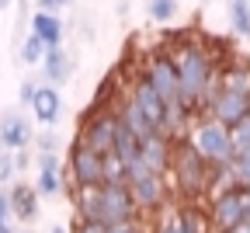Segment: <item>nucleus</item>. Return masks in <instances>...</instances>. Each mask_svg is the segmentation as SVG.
<instances>
[{
  "label": "nucleus",
  "instance_id": "obj_4",
  "mask_svg": "<svg viewBox=\"0 0 250 233\" xmlns=\"http://www.w3.org/2000/svg\"><path fill=\"white\" fill-rule=\"evenodd\" d=\"M115 136H118V112L108 108V105H98L90 101V108L83 112L80 118V129H77V140L83 146H90L94 153H115Z\"/></svg>",
  "mask_w": 250,
  "mask_h": 233
},
{
  "label": "nucleus",
  "instance_id": "obj_28",
  "mask_svg": "<svg viewBox=\"0 0 250 233\" xmlns=\"http://www.w3.org/2000/svg\"><path fill=\"white\" fill-rule=\"evenodd\" d=\"M73 233H108V226H104V223H94V219L77 216V219H73Z\"/></svg>",
  "mask_w": 250,
  "mask_h": 233
},
{
  "label": "nucleus",
  "instance_id": "obj_30",
  "mask_svg": "<svg viewBox=\"0 0 250 233\" xmlns=\"http://www.w3.org/2000/svg\"><path fill=\"white\" fill-rule=\"evenodd\" d=\"M14 171H18V160H14L11 153H0V185L11 181V178H14Z\"/></svg>",
  "mask_w": 250,
  "mask_h": 233
},
{
  "label": "nucleus",
  "instance_id": "obj_31",
  "mask_svg": "<svg viewBox=\"0 0 250 233\" xmlns=\"http://www.w3.org/2000/svg\"><path fill=\"white\" fill-rule=\"evenodd\" d=\"M59 140H56V132H42V136H35V150L39 153H56Z\"/></svg>",
  "mask_w": 250,
  "mask_h": 233
},
{
  "label": "nucleus",
  "instance_id": "obj_14",
  "mask_svg": "<svg viewBox=\"0 0 250 233\" xmlns=\"http://www.w3.org/2000/svg\"><path fill=\"white\" fill-rule=\"evenodd\" d=\"M219 84L236 94H250V59L243 52H229L219 63Z\"/></svg>",
  "mask_w": 250,
  "mask_h": 233
},
{
  "label": "nucleus",
  "instance_id": "obj_22",
  "mask_svg": "<svg viewBox=\"0 0 250 233\" xmlns=\"http://www.w3.org/2000/svg\"><path fill=\"white\" fill-rule=\"evenodd\" d=\"M229 24L240 39H250V0H229Z\"/></svg>",
  "mask_w": 250,
  "mask_h": 233
},
{
  "label": "nucleus",
  "instance_id": "obj_27",
  "mask_svg": "<svg viewBox=\"0 0 250 233\" xmlns=\"http://www.w3.org/2000/svg\"><path fill=\"white\" fill-rule=\"evenodd\" d=\"M108 233H146V223L136 216V219H125V223H115V226H108Z\"/></svg>",
  "mask_w": 250,
  "mask_h": 233
},
{
  "label": "nucleus",
  "instance_id": "obj_13",
  "mask_svg": "<svg viewBox=\"0 0 250 233\" xmlns=\"http://www.w3.org/2000/svg\"><path fill=\"white\" fill-rule=\"evenodd\" d=\"M139 157L146 160V167L156 174H167L170 171V160H174V140L164 136V132H149L139 146Z\"/></svg>",
  "mask_w": 250,
  "mask_h": 233
},
{
  "label": "nucleus",
  "instance_id": "obj_18",
  "mask_svg": "<svg viewBox=\"0 0 250 233\" xmlns=\"http://www.w3.org/2000/svg\"><path fill=\"white\" fill-rule=\"evenodd\" d=\"M39 188H28V185H14L11 188V209H14V219L21 223H31L39 219Z\"/></svg>",
  "mask_w": 250,
  "mask_h": 233
},
{
  "label": "nucleus",
  "instance_id": "obj_16",
  "mask_svg": "<svg viewBox=\"0 0 250 233\" xmlns=\"http://www.w3.org/2000/svg\"><path fill=\"white\" fill-rule=\"evenodd\" d=\"M70 73H73V56L62 46H52L45 52V59H42V80H49V84L59 87V84L70 80Z\"/></svg>",
  "mask_w": 250,
  "mask_h": 233
},
{
  "label": "nucleus",
  "instance_id": "obj_36",
  "mask_svg": "<svg viewBox=\"0 0 250 233\" xmlns=\"http://www.w3.org/2000/svg\"><path fill=\"white\" fill-rule=\"evenodd\" d=\"M247 223H250V185H247Z\"/></svg>",
  "mask_w": 250,
  "mask_h": 233
},
{
  "label": "nucleus",
  "instance_id": "obj_34",
  "mask_svg": "<svg viewBox=\"0 0 250 233\" xmlns=\"http://www.w3.org/2000/svg\"><path fill=\"white\" fill-rule=\"evenodd\" d=\"M226 233H250V223H240V226H233V230H226Z\"/></svg>",
  "mask_w": 250,
  "mask_h": 233
},
{
  "label": "nucleus",
  "instance_id": "obj_23",
  "mask_svg": "<svg viewBox=\"0 0 250 233\" xmlns=\"http://www.w3.org/2000/svg\"><path fill=\"white\" fill-rule=\"evenodd\" d=\"M45 52H49V46L35 35V31H31V35L21 42V52H18V56H21V63H28V66H31V63H42V59H45Z\"/></svg>",
  "mask_w": 250,
  "mask_h": 233
},
{
  "label": "nucleus",
  "instance_id": "obj_32",
  "mask_svg": "<svg viewBox=\"0 0 250 233\" xmlns=\"http://www.w3.org/2000/svg\"><path fill=\"white\" fill-rule=\"evenodd\" d=\"M11 216H14V209H11V191H0V226L11 223Z\"/></svg>",
  "mask_w": 250,
  "mask_h": 233
},
{
  "label": "nucleus",
  "instance_id": "obj_10",
  "mask_svg": "<svg viewBox=\"0 0 250 233\" xmlns=\"http://www.w3.org/2000/svg\"><path fill=\"white\" fill-rule=\"evenodd\" d=\"M122 84H125V91H129V97L143 108V115L153 122V129L160 132V129H164V118H167V101L160 97V91L146 80V73L139 70V66H136V73H132L129 80H122Z\"/></svg>",
  "mask_w": 250,
  "mask_h": 233
},
{
  "label": "nucleus",
  "instance_id": "obj_1",
  "mask_svg": "<svg viewBox=\"0 0 250 233\" xmlns=\"http://www.w3.org/2000/svg\"><path fill=\"white\" fill-rule=\"evenodd\" d=\"M167 49L174 52L177 73H181V101L191 115H205V108L212 105V97L219 94V52L212 46V39L198 42L191 31L184 35H170Z\"/></svg>",
  "mask_w": 250,
  "mask_h": 233
},
{
  "label": "nucleus",
  "instance_id": "obj_29",
  "mask_svg": "<svg viewBox=\"0 0 250 233\" xmlns=\"http://www.w3.org/2000/svg\"><path fill=\"white\" fill-rule=\"evenodd\" d=\"M39 87H42V84H35V80H24V84L18 87V101L31 108V101H35V94H39Z\"/></svg>",
  "mask_w": 250,
  "mask_h": 233
},
{
  "label": "nucleus",
  "instance_id": "obj_3",
  "mask_svg": "<svg viewBox=\"0 0 250 233\" xmlns=\"http://www.w3.org/2000/svg\"><path fill=\"white\" fill-rule=\"evenodd\" d=\"M167 178L184 202H202L212 191V160L195 146V140L188 132L174 140V160H170Z\"/></svg>",
  "mask_w": 250,
  "mask_h": 233
},
{
  "label": "nucleus",
  "instance_id": "obj_35",
  "mask_svg": "<svg viewBox=\"0 0 250 233\" xmlns=\"http://www.w3.org/2000/svg\"><path fill=\"white\" fill-rule=\"evenodd\" d=\"M49 233H73V230H66V226H52Z\"/></svg>",
  "mask_w": 250,
  "mask_h": 233
},
{
  "label": "nucleus",
  "instance_id": "obj_9",
  "mask_svg": "<svg viewBox=\"0 0 250 233\" xmlns=\"http://www.w3.org/2000/svg\"><path fill=\"white\" fill-rule=\"evenodd\" d=\"M66 171H70V181H73L77 188H98V185L104 181V157L94 153L90 146H83L80 140H73Z\"/></svg>",
  "mask_w": 250,
  "mask_h": 233
},
{
  "label": "nucleus",
  "instance_id": "obj_12",
  "mask_svg": "<svg viewBox=\"0 0 250 233\" xmlns=\"http://www.w3.org/2000/svg\"><path fill=\"white\" fill-rule=\"evenodd\" d=\"M31 143H35V132H31V122L21 112L0 115V146L4 150H28Z\"/></svg>",
  "mask_w": 250,
  "mask_h": 233
},
{
  "label": "nucleus",
  "instance_id": "obj_19",
  "mask_svg": "<svg viewBox=\"0 0 250 233\" xmlns=\"http://www.w3.org/2000/svg\"><path fill=\"white\" fill-rule=\"evenodd\" d=\"M31 31L52 49V46H62V21H59V14H52V11H39L35 18H31Z\"/></svg>",
  "mask_w": 250,
  "mask_h": 233
},
{
  "label": "nucleus",
  "instance_id": "obj_5",
  "mask_svg": "<svg viewBox=\"0 0 250 233\" xmlns=\"http://www.w3.org/2000/svg\"><path fill=\"white\" fill-rule=\"evenodd\" d=\"M139 70L146 73V80L160 91V97L167 105L181 101V73H177V63H174V52L167 46H156L149 49L143 59H139Z\"/></svg>",
  "mask_w": 250,
  "mask_h": 233
},
{
  "label": "nucleus",
  "instance_id": "obj_7",
  "mask_svg": "<svg viewBox=\"0 0 250 233\" xmlns=\"http://www.w3.org/2000/svg\"><path fill=\"white\" fill-rule=\"evenodd\" d=\"M208 219L215 233H226L240 223H247V188L243 185H226L208 195Z\"/></svg>",
  "mask_w": 250,
  "mask_h": 233
},
{
  "label": "nucleus",
  "instance_id": "obj_20",
  "mask_svg": "<svg viewBox=\"0 0 250 233\" xmlns=\"http://www.w3.org/2000/svg\"><path fill=\"white\" fill-rule=\"evenodd\" d=\"M212 219L202 202H181V233H208Z\"/></svg>",
  "mask_w": 250,
  "mask_h": 233
},
{
  "label": "nucleus",
  "instance_id": "obj_6",
  "mask_svg": "<svg viewBox=\"0 0 250 233\" xmlns=\"http://www.w3.org/2000/svg\"><path fill=\"white\" fill-rule=\"evenodd\" d=\"M188 136L195 140V146H198L212 163L236 157V150H233V129L223 125L219 118H212V115H195L191 129H188Z\"/></svg>",
  "mask_w": 250,
  "mask_h": 233
},
{
  "label": "nucleus",
  "instance_id": "obj_8",
  "mask_svg": "<svg viewBox=\"0 0 250 233\" xmlns=\"http://www.w3.org/2000/svg\"><path fill=\"white\" fill-rule=\"evenodd\" d=\"M129 188H132V198H136V206H139L143 216H156L160 209L170 206V191H174V188H170L167 174L143 171V174H136V178L129 181Z\"/></svg>",
  "mask_w": 250,
  "mask_h": 233
},
{
  "label": "nucleus",
  "instance_id": "obj_33",
  "mask_svg": "<svg viewBox=\"0 0 250 233\" xmlns=\"http://www.w3.org/2000/svg\"><path fill=\"white\" fill-rule=\"evenodd\" d=\"M35 4H39V11H52V14H59L62 7H70L73 0H35Z\"/></svg>",
  "mask_w": 250,
  "mask_h": 233
},
{
  "label": "nucleus",
  "instance_id": "obj_17",
  "mask_svg": "<svg viewBox=\"0 0 250 233\" xmlns=\"http://www.w3.org/2000/svg\"><path fill=\"white\" fill-rule=\"evenodd\" d=\"M31 112H35V118L42 125H56L59 115H62V97L56 91V84H42L39 94H35V101H31Z\"/></svg>",
  "mask_w": 250,
  "mask_h": 233
},
{
  "label": "nucleus",
  "instance_id": "obj_37",
  "mask_svg": "<svg viewBox=\"0 0 250 233\" xmlns=\"http://www.w3.org/2000/svg\"><path fill=\"white\" fill-rule=\"evenodd\" d=\"M11 4H14V0H0V11H7Z\"/></svg>",
  "mask_w": 250,
  "mask_h": 233
},
{
  "label": "nucleus",
  "instance_id": "obj_26",
  "mask_svg": "<svg viewBox=\"0 0 250 233\" xmlns=\"http://www.w3.org/2000/svg\"><path fill=\"white\" fill-rule=\"evenodd\" d=\"M233 178H236V185H243V188L250 185V150L233 157Z\"/></svg>",
  "mask_w": 250,
  "mask_h": 233
},
{
  "label": "nucleus",
  "instance_id": "obj_11",
  "mask_svg": "<svg viewBox=\"0 0 250 233\" xmlns=\"http://www.w3.org/2000/svg\"><path fill=\"white\" fill-rule=\"evenodd\" d=\"M205 115L219 118L223 125H236L243 115H250V94H236V91H226V87H219V94L212 97V105L205 108Z\"/></svg>",
  "mask_w": 250,
  "mask_h": 233
},
{
  "label": "nucleus",
  "instance_id": "obj_15",
  "mask_svg": "<svg viewBox=\"0 0 250 233\" xmlns=\"http://www.w3.org/2000/svg\"><path fill=\"white\" fill-rule=\"evenodd\" d=\"M35 167H39V181H35L39 195L42 198H56L62 191V163H59V157L56 153H39Z\"/></svg>",
  "mask_w": 250,
  "mask_h": 233
},
{
  "label": "nucleus",
  "instance_id": "obj_21",
  "mask_svg": "<svg viewBox=\"0 0 250 233\" xmlns=\"http://www.w3.org/2000/svg\"><path fill=\"white\" fill-rule=\"evenodd\" d=\"M149 233H181V206H167L153 216Z\"/></svg>",
  "mask_w": 250,
  "mask_h": 233
},
{
  "label": "nucleus",
  "instance_id": "obj_25",
  "mask_svg": "<svg viewBox=\"0 0 250 233\" xmlns=\"http://www.w3.org/2000/svg\"><path fill=\"white\" fill-rule=\"evenodd\" d=\"M233 150H236V153H247V150H250V115H243V118L233 125Z\"/></svg>",
  "mask_w": 250,
  "mask_h": 233
},
{
  "label": "nucleus",
  "instance_id": "obj_2",
  "mask_svg": "<svg viewBox=\"0 0 250 233\" xmlns=\"http://www.w3.org/2000/svg\"><path fill=\"white\" fill-rule=\"evenodd\" d=\"M73 206H77V216L104 223V226H115V223L143 216L139 206H136V198H132L129 181H101L98 188H77Z\"/></svg>",
  "mask_w": 250,
  "mask_h": 233
},
{
  "label": "nucleus",
  "instance_id": "obj_24",
  "mask_svg": "<svg viewBox=\"0 0 250 233\" xmlns=\"http://www.w3.org/2000/svg\"><path fill=\"white\" fill-rule=\"evenodd\" d=\"M146 11H149V21H153V24H167V21H174V14H177V0H149Z\"/></svg>",
  "mask_w": 250,
  "mask_h": 233
}]
</instances>
